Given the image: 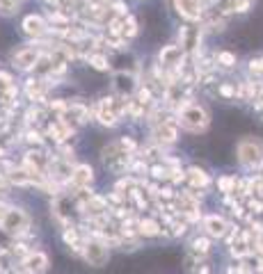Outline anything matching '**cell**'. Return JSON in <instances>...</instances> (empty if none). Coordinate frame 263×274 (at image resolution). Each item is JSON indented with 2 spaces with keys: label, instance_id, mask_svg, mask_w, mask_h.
Returning a JSON list of instances; mask_svg holds the SVG:
<instances>
[{
  "label": "cell",
  "instance_id": "2",
  "mask_svg": "<svg viewBox=\"0 0 263 274\" xmlns=\"http://www.w3.org/2000/svg\"><path fill=\"white\" fill-rule=\"evenodd\" d=\"M238 163L245 169H259L263 164V144L254 137H245L238 144Z\"/></svg>",
  "mask_w": 263,
  "mask_h": 274
},
{
  "label": "cell",
  "instance_id": "14",
  "mask_svg": "<svg viewBox=\"0 0 263 274\" xmlns=\"http://www.w3.org/2000/svg\"><path fill=\"white\" fill-rule=\"evenodd\" d=\"M188 181H190V185L192 187H206L208 185V176H206V171L197 169V167L188 169Z\"/></svg>",
  "mask_w": 263,
  "mask_h": 274
},
{
  "label": "cell",
  "instance_id": "16",
  "mask_svg": "<svg viewBox=\"0 0 263 274\" xmlns=\"http://www.w3.org/2000/svg\"><path fill=\"white\" fill-rule=\"evenodd\" d=\"M90 64L96 69V71H108V69H110V64H108V59H105L103 55H92Z\"/></svg>",
  "mask_w": 263,
  "mask_h": 274
},
{
  "label": "cell",
  "instance_id": "7",
  "mask_svg": "<svg viewBox=\"0 0 263 274\" xmlns=\"http://www.w3.org/2000/svg\"><path fill=\"white\" fill-rule=\"evenodd\" d=\"M21 267L28 274H44L48 270V256L44 252H30L23 258Z\"/></svg>",
  "mask_w": 263,
  "mask_h": 274
},
{
  "label": "cell",
  "instance_id": "22",
  "mask_svg": "<svg viewBox=\"0 0 263 274\" xmlns=\"http://www.w3.org/2000/svg\"><path fill=\"white\" fill-rule=\"evenodd\" d=\"M220 94H222V96H233L236 89H233L231 85H222V87H220Z\"/></svg>",
  "mask_w": 263,
  "mask_h": 274
},
{
  "label": "cell",
  "instance_id": "13",
  "mask_svg": "<svg viewBox=\"0 0 263 274\" xmlns=\"http://www.w3.org/2000/svg\"><path fill=\"white\" fill-rule=\"evenodd\" d=\"M176 7L186 18H199L202 16V5L199 0H176Z\"/></svg>",
  "mask_w": 263,
  "mask_h": 274
},
{
  "label": "cell",
  "instance_id": "11",
  "mask_svg": "<svg viewBox=\"0 0 263 274\" xmlns=\"http://www.w3.org/2000/svg\"><path fill=\"white\" fill-rule=\"evenodd\" d=\"M226 229H229V224H226L222 217H218V215H210V217H206V219H204V231H206L208 236H213V237L226 236Z\"/></svg>",
  "mask_w": 263,
  "mask_h": 274
},
{
  "label": "cell",
  "instance_id": "9",
  "mask_svg": "<svg viewBox=\"0 0 263 274\" xmlns=\"http://www.w3.org/2000/svg\"><path fill=\"white\" fill-rule=\"evenodd\" d=\"M46 30H48V25H46V21L41 16L32 14V16H25V18H23V32H25L28 37H35V39L44 37Z\"/></svg>",
  "mask_w": 263,
  "mask_h": 274
},
{
  "label": "cell",
  "instance_id": "10",
  "mask_svg": "<svg viewBox=\"0 0 263 274\" xmlns=\"http://www.w3.org/2000/svg\"><path fill=\"white\" fill-rule=\"evenodd\" d=\"M153 137H156L158 144H174L176 142V124H169V121H160L156 128H153Z\"/></svg>",
  "mask_w": 263,
  "mask_h": 274
},
{
  "label": "cell",
  "instance_id": "15",
  "mask_svg": "<svg viewBox=\"0 0 263 274\" xmlns=\"http://www.w3.org/2000/svg\"><path fill=\"white\" fill-rule=\"evenodd\" d=\"M137 229H140V233H142V236H158V233H160V224L158 222H153V219H142V222L137 224Z\"/></svg>",
  "mask_w": 263,
  "mask_h": 274
},
{
  "label": "cell",
  "instance_id": "21",
  "mask_svg": "<svg viewBox=\"0 0 263 274\" xmlns=\"http://www.w3.org/2000/svg\"><path fill=\"white\" fill-rule=\"evenodd\" d=\"M233 185H236V181H233V178H222V181H220V187H222L225 192H231Z\"/></svg>",
  "mask_w": 263,
  "mask_h": 274
},
{
  "label": "cell",
  "instance_id": "20",
  "mask_svg": "<svg viewBox=\"0 0 263 274\" xmlns=\"http://www.w3.org/2000/svg\"><path fill=\"white\" fill-rule=\"evenodd\" d=\"M218 62L222 64V67H233V64H236V57H233L231 53L222 51V53H218Z\"/></svg>",
  "mask_w": 263,
  "mask_h": 274
},
{
  "label": "cell",
  "instance_id": "17",
  "mask_svg": "<svg viewBox=\"0 0 263 274\" xmlns=\"http://www.w3.org/2000/svg\"><path fill=\"white\" fill-rule=\"evenodd\" d=\"M64 242H67L69 247H78L80 242H78V231L71 229V226H67L64 229Z\"/></svg>",
  "mask_w": 263,
  "mask_h": 274
},
{
  "label": "cell",
  "instance_id": "3",
  "mask_svg": "<svg viewBox=\"0 0 263 274\" xmlns=\"http://www.w3.org/2000/svg\"><path fill=\"white\" fill-rule=\"evenodd\" d=\"M0 226L12 237H23L30 231V217L25 215V210H21V208H7L2 219H0Z\"/></svg>",
  "mask_w": 263,
  "mask_h": 274
},
{
  "label": "cell",
  "instance_id": "5",
  "mask_svg": "<svg viewBox=\"0 0 263 274\" xmlns=\"http://www.w3.org/2000/svg\"><path fill=\"white\" fill-rule=\"evenodd\" d=\"M137 89V78L131 71H119L113 75V91L119 98H128Z\"/></svg>",
  "mask_w": 263,
  "mask_h": 274
},
{
  "label": "cell",
  "instance_id": "8",
  "mask_svg": "<svg viewBox=\"0 0 263 274\" xmlns=\"http://www.w3.org/2000/svg\"><path fill=\"white\" fill-rule=\"evenodd\" d=\"M92 178H94V171H92L90 164H75L69 183H71L74 190H85V187H90Z\"/></svg>",
  "mask_w": 263,
  "mask_h": 274
},
{
  "label": "cell",
  "instance_id": "1",
  "mask_svg": "<svg viewBox=\"0 0 263 274\" xmlns=\"http://www.w3.org/2000/svg\"><path fill=\"white\" fill-rule=\"evenodd\" d=\"M179 126L186 128V130H190V133H202V130H206V126H208V112H206V108L199 103H188L183 105L179 110Z\"/></svg>",
  "mask_w": 263,
  "mask_h": 274
},
{
  "label": "cell",
  "instance_id": "6",
  "mask_svg": "<svg viewBox=\"0 0 263 274\" xmlns=\"http://www.w3.org/2000/svg\"><path fill=\"white\" fill-rule=\"evenodd\" d=\"M12 62H14L16 69H21V71H28V69H35L39 62V51L35 46H25L21 51H16L12 55Z\"/></svg>",
  "mask_w": 263,
  "mask_h": 274
},
{
  "label": "cell",
  "instance_id": "19",
  "mask_svg": "<svg viewBox=\"0 0 263 274\" xmlns=\"http://www.w3.org/2000/svg\"><path fill=\"white\" fill-rule=\"evenodd\" d=\"M192 252L204 256V254L208 252V240H206V237H197L195 242H192Z\"/></svg>",
  "mask_w": 263,
  "mask_h": 274
},
{
  "label": "cell",
  "instance_id": "12",
  "mask_svg": "<svg viewBox=\"0 0 263 274\" xmlns=\"http://www.w3.org/2000/svg\"><path fill=\"white\" fill-rule=\"evenodd\" d=\"M181 57H183V48L181 46H165L160 51V64L163 67H179Z\"/></svg>",
  "mask_w": 263,
  "mask_h": 274
},
{
  "label": "cell",
  "instance_id": "18",
  "mask_svg": "<svg viewBox=\"0 0 263 274\" xmlns=\"http://www.w3.org/2000/svg\"><path fill=\"white\" fill-rule=\"evenodd\" d=\"M137 32V23L133 16H126V21H124V37H133Z\"/></svg>",
  "mask_w": 263,
  "mask_h": 274
},
{
  "label": "cell",
  "instance_id": "4",
  "mask_svg": "<svg viewBox=\"0 0 263 274\" xmlns=\"http://www.w3.org/2000/svg\"><path fill=\"white\" fill-rule=\"evenodd\" d=\"M83 256L87 260V265L92 267H103L110 258V254H108V245L101 242V240H87L83 245Z\"/></svg>",
  "mask_w": 263,
  "mask_h": 274
}]
</instances>
